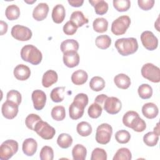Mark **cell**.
Here are the masks:
<instances>
[{
	"label": "cell",
	"mask_w": 160,
	"mask_h": 160,
	"mask_svg": "<svg viewBox=\"0 0 160 160\" xmlns=\"http://www.w3.org/2000/svg\"><path fill=\"white\" fill-rule=\"evenodd\" d=\"M122 123L126 127L138 132L144 131L146 128L145 121L139 117L137 112L134 111H129L124 114Z\"/></svg>",
	"instance_id": "1"
},
{
	"label": "cell",
	"mask_w": 160,
	"mask_h": 160,
	"mask_svg": "<svg viewBox=\"0 0 160 160\" xmlns=\"http://www.w3.org/2000/svg\"><path fill=\"white\" fill-rule=\"evenodd\" d=\"M114 46L118 52L123 56L134 54L138 49V43L134 38L118 39L116 41Z\"/></svg>",
	"instance_id": "2"
},
{
	"label": "cell",
	"mask_w": 160,
	"mask_h": 160,
	"mask_svg": "<svg viewBox=\"0 0 160 160\" xmlns=\"http://www.w3.org/2000/svg\"><path fill=\"white\" fill-rule=\"evenodd\" d=\"M21 57L23 61L33 65L39 64L42 59L41 52L32 44H27L22 48Z\"/></svg>",
	"instance_id": "3"
},
{
	"label": "cell",
	"mask_w": 160,
	"mask_h": 160,
	"mask_svg": "<svg viewBox=\"0 0 160 160\" xmlns=\"http://www.w3.org/2000/svg\"><path fill=\"white\" fill-rule=\"evenodd\" d=\"M18 142L13 139H8L4 141L0 146V159L8 160L18 152Z\"/></svg>",
	"instance_id": "4"
},
{
	"label": "cell",
	"mask_w": 160,
	"mask_h": 160,
	"mask_svg": "<svg viewBox=\"0 0 160 160\" xmlns=\"http://www.w3.org/2000/svg\"><path fill=\"white\" fill-rule=\"evenodd\" d=\"M130 24L131 19L128 16H121L112 22L111 31L116 36L122 35L125 34Z\"/></svg>",
	"instance_id": "5"
},
{
	"label": "cell",
	"mask_w": 160,
	"mask_h": 160,
	"mask_svg": "<svg viewBox=\"0 0 160 160\" xmlns=\"http://www.w3.org/2000/svg\"><path fill=\"white\" fill-rule=\"evenodd\" d=\"M112 128L108 123H102L98 126L96 132V141L101 144H108L111 138Z\"/></svg>",
	"instance_id": "6"
},
{
	"label": "cell",
	"mask_w": 160,
	"mask_h": 160,
	"mask_svg": "<svg viewBox=\"0 0 160 160\" xmlns=\"http://www.w3.org/2000/svg\"><path fill=\"white\" fill-rule=\"evenodd\" d=\"M141 74L148 80L158 83L160 81V69L152 63H146L141 68Z\"/></svg>",
	"instance_id": "7"
},
{
	"label": "cell",
	"mask_w": 160,
	"mask_h": 160,
	"mask_svg": "<svg viewBox=\"0 0 160 160\" xmlns=\"http://www.w3.org/2000/svg\"><path fill=\"white\" fill-rule=\"evenodd\" d=\"M34 131L36 132L40 137L46 140L51 139L56 134L55 129L50 126L47 122L42 120L36 123Z\"/></svg>",
	"instance_id": "8"
},
{
	"label": "cell",
	"mask_w": 160,
	"mask_h": 160,
	"mask_svg": "<svg viewBox=\"0 0 160 160\" xmlns=\"http://www.w3.org/2000/svg\"><path fill=\"white\" fill-rule=\"evenodd\" d=\"M11 36L16 40L21 41H26L29 40L32 37L31 30L26 26L16 24L11 29Z\"/></svg>",
	"instance_id": "9"
},
{
	"label": "cell",
	"mask_w": 160,
	"mask_h": 160,
	"mask_svg": "<svg viewBox=\"0 0 160 160\" xmlns=\"http://www.w3.org/2000/svg\"><path fill=\"white\" fill-rule=\"evenodd\" d=\"M141 41L143 46L149 51L155 50L158 46V39L149 31H145L141 35Z\"/></svg>",
	"instance_id": "10"
},
{
	"label": "cell",
	"mask_w": 160,
	"mask_h": 160,
	"mask_svg": "<svg viewBox=\"0 0 160 160\" xmlns=\"http://www.w3.org/2000/svg\"><path fill=\"white\" fill-rule=\"evenodd\" d=\"M122 108L121 101L116 97H108L104 102V109L110 114L118 113Z\"/></svg>",
	"instance_id": "11"
},
{
	"label": "cell",
	"mask_w": 160,
	"mask_h": 160,
	"mask_svg": "<svg viewBox=\"0 0 160 160\" xmlns=\"http://www.w3.org/2000/svg\"><path fill=\"white\" fill-rule=\"evenodd\" d=\"M18 109L19 105L8 100L2 104L1 107V112L3 116L8 119H14L18 113Z\"/></svg>",
	"instance_id": "12"
},
{
	"label": "cell",
	"mask_w": 160,
	"mask_h": 160,
	"mask_svg": "<svg viewBox=\"0 0 160 160\" xmlns=\"http://www.w3.org/2000/svg\"><path fill=\"white\" fill-rule=\"evenodd\" d=\"M34 108L39 111L44 108L46 102V95L44 91L39 89L34 90L31 95Z\"/></svg>",
	"instance_id": "13"
},
{
	"label": "cell",
	"mask_w": 160,
	"mask_h": 160,
	"mask_svg": "<svg viewBox=\"0 0 160 160\" xmlns=\"http://www.w3.org/2000/svg\"><path fill=\"white\" fill-rule=\"evenodd\" d=\"M49 12V6L46 3H39L34 9L32 17L37 21H41L46 18Z\"/></svg>",
	"instance_id": "14"
},
{
	"label": "cell",
	"mask_w": 160,
	"mask_h": 160,
	"mask_svg": "<svg viewBox=\"0 0 160 160\" xmlns=\"http://www.w3.org/2000/svg\"><path fill=\"white\" fill-rule=\"evenodd\" d=\"M63 62L68 68H72L79 63V55L76 51H69L64 53Z\"/></svg>",
	"instance_id": "15"
},
{
	"label": "cell",
	"mask_w": 160,
	"mask_h": 160,
	"mask_svg": "<svg viewBox=\"0 0 160 160\" xmlns=\"http://www.w3.org/2000/svg\"><path fill=\"white\" fill-rule=\"evenodd\" d=\"M84 108L85 107L83 105L73 101L69 107V117L73 120H77L81 118L84 114Z\"/></svg>",
	"instance_id": "16"
},
{
	"label": "cell",
	"mask_w": 160,
	"mask_h": 160,
	"mask_svg": "<svg viewBox=\"0 0 160 160\" xmlns=\"http://www.w3.org/2000/svg\"><path fill=\"white\" fill-rule=\"evenodd\" d=\"M14 76L19 81L27 80L31 76V70L29 68L24 64H18L14 69Z\"/></svg>",
	"instance_id": "17"
},
{
	"label": "cell",
	"mask_w": 160,
	"mask_h": 160,
	"mask_svg": "<svg viewBox=\"0 0 160 160\" xmlns=\"http://www.w3.org/2000/svg\"><path fill=\"white\" fill-rule=\"evenodd\" d=\"M38 149V143L33 138L26 139L22 143V149L24 154L28 156H33Z\"/></svg>",
	"instance_id": "18"
},
{
	"label": "cell",
	"mask_w": 160,
	"mask_h": 160,
	"mask_svg": "<svg viewBox=\"0 0 160 160\" xmlns=\"http://www.w3.org/2000/svg\"><path fill=\"white\" fill-rule=\"evenodd\" d=\"M66 16V11L64 7L61 4L56 5L52 11V19L54 22L56 24L62 23Z\"/></svg>",
	"instance_id": "19"
},
{
	"label": "cell",
	"mask_w": 160,
	"mask_h": 160,
	"mask_svg": "<svg viewBox=\"0 0 160 160\" xmlns=\"http://www.w3.org/2000/svg\"><path fill=\"white\" fill-rule=\"evenodd\" d=\"M58 76L54 70H48L45 72L42 78V84L44 88H49L58 81Z\"/></svg>",
	"instance_id": "20"
},
{
	"label": "cell",
	"mask_w": 160,
	"mask_h": 160,
	"mask_svg": "<svg viewBox=\"0 0 160 160\" xmlns=\"http://www.w3.org/2000/svg\"><path fill=\"white\" fill-rule=\"evenodd\" d=\"M159 112L158 106L152 102L144 104L142 107V113L148 119L155 118Z\"/></svg>",
	"instance_id": "21"
},
{
	"label": "cell",
	"mask_w": 160,
	"mask_h": 160,
	"mask_svg": "<svg viewBox=\"0 0 160 160\" xmlns=\"http://www.w3.org/2000/svg\"><path fill=\"white\" fill-rule=\"evenodd\" d=\"M114 82L115 85L122 89H128L131 85L130 78L123 73H120L114 78Z\"/></svg>",
	"instance_id": "22"
},
{
	"label": "cell",
	"mask_w": 160,
	"mask_h": 160,
	"mask_svg": "<svg viewBox=\"0 0 160 160\" xmlns=\"http://www.w3.org/2000/svg\"><path fill=\"white\" fill-rule=\"evenodd\" d=\"M88 73L82 69H79L74 71L71 75V81L75 85L84 84L88 80Z\"/></svg>",
	"instance_id": "23"
},
{
	"label": "cell",
	"mask_w": 160,
	"mask_h": 160,
	"mask_svg": "<svg viewBox=\"0 0 160 160\" xmlns=\"http://www.w3.org/2000/svg\"><path fill=\"white\" fill-rule=\"evenodd\" d=\"M70 21L72 22L78 28L81 27L89 22L88 19L85 17L82 12L80 11H74L71 15Z\"/></svg>",
	"instance_id": "24"
},
{
	"label": "cell",
	"mask_w": 160,
	"mask_h": 160,
	"mask_svg": "<svg viewBox=\"0 0 160 160\" xmlns=\"http://www.w3.org/2000/svg\"><path fill=\"white\" fill-rule=\"evenodd\" d=\"M89 2L94 8L95 12L99 15H103L108 12V4L103 0H89Z\"/></svg>",
	"instance_id": "25"
},
{
	"label": "cell",
	"mask_w": 160,
	"mask_h": 160,
	"mask_svg": "<svg viewBox=\"0 0 160 160\" xmlns=\"http://www.w3.org/2000/svg\"><path fill=\"white\" fill-rule=\"evenodd\" d=\"M79 43L72 39H68L62 41L61 44V50L64 53L69 51H76L79 49Z\"/></svg>",
	"instance_id": "26"
},
{
	"label": "cell",
	"mask_w": 160,
	"mask_h": 160,
	"mask_svg": "<svg viewBox=\"0 0 160 160\" xmlns=\"http://www.w3.org/2000/svg\"><path fill=\"white\" fill-rule=\"evenodd\" d=\"M87 154V150L85 146L78 144L72 149V156L74 160H84Z\"/></svg>",
	"instance_id": "27"
},
{
	"label": "cell",
	"mask_w": 160,
	"mask_h": 160,
	"mask_svg": "<svg viewBox=\"0 0 160 160\" xmlns=\"http://www.w3.org/2000/svg\"><path fill=\"white\" fill-rule=\"evenodd\" d=\"M92 27L96 32L102 33L108 30V22L104 18H98L94 20Z\"/></svg>",
	"instance_id": "28"
},
{
	"label": "cell",
	"mask_w": 160,
	"mask_h": 160,
	"mask_svg": "<svg viewBox=\"0 0 160 160\" xmlns=\"http://www.w3.org/2000/svg\"><path fill=\"white\" fill-rule=\"evenodd\" d=\"M105 81L99 76H94L91 78L89 82L90 88L94 91H101L105 87Z\"/></svg>",
	"instance_id": "29"
},
{
	"label": "cell",
	"mask_w": 160,
	"mask_h": 160,
	"mask_svg": "<svg viewBox=\"0 0 160 160\" xmlns=\"http://www.w3.org/2000/svg\"><path fill=\"white\" fill-rule=\"evenodd\" d=\"M72 141L73 140L72 137L66 133L60 134L57 139V144L62 149L69 148L72 145Z\"/></svg>",
	"instance_id": "30"
},
{
	"label": "cell",
	"mask_w": 160,
	"mask_h": 160,
	"mask_svg": "<svg viewBox=\"0 0 160 160\" xmlns=\"http://www.w3.org/2000/svg\"><path fill=\"white\" fill-rule=\"evenodd\" d=\"M76 130L80 136L82 137H87L91 134L92 129L91 125L89 122L82 121L78 124Z\"/></svg>",
	"instance_id": "31"
},
{
	"label": "cell",
	"mask_w": 160,
	"mask_h": 160,
	"mask_svg": "<svg viewBox=\"0 0 160 160\" xmlns=\"http://www.w3.org/2000/svg\"><path fill=\"white\" fill-rule=\"evenodd\" d=\"M5 15L8 19L10 21L16 20L20 16V9L19 7L15 4L9 5L6 9Z\"/></svg>",
	"instance_id": "32"
},
{
	"label": "cell",
	"mask_w": 160,
	"mask_h": 160,
	"mask_svg": "<svg viewBox=\"0 0 160 160\" xmlns=\"http://www.w3.org/2000/svg\"><path fill=\"white\" fill-rule=\"evenodd\" d=\"M65 87H57L54 88L50 94L51 100L54 102H60L64 100Z\"/></svg>",
	"instance_id": "33"
},
{
	"label": "cell",
	"mask_w": 160,
	"mask_h": 160,
	"mask_svg": "<svg viewBox=\"0 0 160 160\" xmlns=\"http://www.w3.org/2000/svg\"><path fill=\"white\" fill-rule=\"evenodd\" d=\"M96 46L101 49H108L111 44V39L108 35H100L96 38Z\"/></svg>",
	"instance_id": "34"
},
{
	"label": "cell",
	"mask_w": 160,
	"mask_h": 160,
	"mask_svg": "<svg viewBox=\"0 0 160 160\" xmlns=\"http://www.w3.org/2000/svg\"><path fill=\"white\" fill-rule=\"evenodd\" d=\"M138 92L141 99H148L152 95V89L148 84H142L139 86Z\"/></svg>",
	"instance_id": "35"
},
{
	"label": "cell",
	"mask_w": 160,
	"mask_h": 160,
	"mask_svg": "<svg viewBox=\"0 0 160 160\" xmlns=\"http://www.w3.org/2000/svg\"><path fill=\"white\" fill-rule=\"evenodd\" d=\"M51 117L57 121H62L66 117L65 108L62 106H54L51 110Z\"/></svg>",
	"instance_id": "36"
},
{
	"label": "cell",
	"mask_w": 160,
	"mask_h": 160,
	"mask_svg": "<svg viewBox=\"0 0 160 160\" xmlns=\"http://www.w3.org/2000/svg\"><path fill=\"white\" fill-rule=\"evenodd\" d=\"M159 140V135L154 131L148 132L143 136V141L148 146L152 147L157 144Z\"/></svg>",
	"instance_id": "37"
},
{
	"label": "cell",
	"mask_w": 160,
	"mask_h": 160,
	"mask_svg": "<svg viewBox=\"0 0 160 160\" xmlns=\"http://www.w3.org/2000/svg\"><path fill=\"white\" fill-rule=\"evenodd\" d=\"M132 154L129 149L126 148H121L119 149L115 153L113 160H131Z\"/></svg>",
	"instance_id": "38"
},
{
	"label": "cell",
	"mask_w": 160,
	"mask_h": 160,
	"mask_svg": "<svg viewBox=\"0 0 160 160\" xmlns=\"http://www.w3.org/2000/svg\"><path fill=\"white\" fill-rule=\"evenodd\" d=\"M102 111V108L101 106L96 102H94L89 107L88 113L90 118L92 119H96L101 115Z\"/></svg>",
	"instance_id": "39"
},
{
	"label": "cell",
	"mask_w": 160,
	"mask_h": 160,
	"mask_svg": "<svg viewBox=\"0 0 160 160\" xmlns=\"http://www.w3.org/2000/svg\"><path fill=\"white\" fill-rule=\"evenodd\" d=\"M113 6L119 12L127 11L131 7V1L129 0H114Z\"/></svg>",
	"instance_id": "40"
},
{
	"label": "cell",
	"mask_w": 160,
	"mask_h": 160,
	"mask_svg": "<svg viewBox=\"0 0 160 160\" xmlns=\"http://www.w3.org/2000/svg\"><path fill=\"white\" fill-rule=\"evenodd\" d=\"M115 139L116 141L120 144H126L129 141L131 135L128 131L121 129L116 132Z\"/></svg>",
	"instance_id": "41"
},
{
	"label": "cell",
	"mask_w": 160,
	"mask_h": 160,
	"mask_svg": "<svg viewBox=\"0 0 160 160\" xmlns=\"http://www.w3.org/2000/svg\"><path fill=\"white\" fill-rule=\"evenodd\" d=\"M39 158L41 160H52L54 158V151L51 147L44 146L41 149Z\"/></svg>",
	"instance_id": "42"
},
{
	"label": "cell",
	"mask_w": 160,
	"mask_h": 160,
	"mask_svg": "<svg viewBox=\"0 0 160 160\" xmlns=\"http://www.w3.org/2000/svg\"><path fill=\"white\" fill-rule=\"evenodd\" d=\"M41 120L42 119L38 115L36 114H30L26 118L25 124L28 128L34 131L36 123Z\"/></svg>",
	"instance_id": "43"
},
{
	"label": "cell",
	"mask_w": 160,
	"mask_h": 160,
	"mask_svg": "<svg viewBox=\"0 0 160 160\" xmlns=\"http://www.w3.org/2000/svg\"><path fill=\"white\" fill-rule=\"evenodd\" d=\"M107 159V153L104 149L96 148H95L91 156V160H106Z\"/></svg>",
	"instance_id": "44"
},
{
	"label": "cell",
	"mask_w": 160,
	"mask_h": 160,
	"mask_svg": "<svg viewBox=\"0 0 160 160\" xmlns=\"http://www.w3.org/2000/svg\"><path fill=\"white\" fill-rule=\"evenodd\" d=\"M6 99L8 101H12L16 103L18 105H19L21 102L22 96L21 93L16 90H10L6 95Z\"/></svg>",
	"instance_id": "45"
},
{
	"label": "cell",
	"mask_w": 160,
	"mask_h": 160,
	"mask_svg": "<svg viewBox=\"0 0 160 160\" xmlns=\"http://www.w3.org/2000/svg\"><path fill=\"white\" fill-rule=\"evenodd\" d=\"M78 27L71 21L66 22V23L64 25L62 30L65 34L68 36H72L77 31Z\"/></svg>",
	"instance_id": "46"
},
{
	"label": "cell",
	"mask_w": 160,
	"mask_h": 160,
	"mask_svg": "<svg viewBox=\"0 0 160 160\" xmlns=\"http://www.w3.org/2000/svg\"><path fill=\"white\" fill-rule=\"evenodd\" d=\"M154 0H138V3L139 7L144 10V11H148L151 9L154 4Z\"/></svg>",
	"instance_id": "47"
},
{
	"label": "cell",
	"mask_w": 160,
	"mask_h": 160,
	"mask_svg": "<svg viewBox=\"0 0 160 160\" xmlns=\"http://www.w3.org/2000/svg\"><path fill=\"white\" fill-rule=\"evenodd\" d=\"M73 101H76L86 107L88 104L89 99L87 94L84 93H79L74 97Z\"/></svg>",
	"instance_id": "48"
},
{
	"label": "cell",
	"mask_w": 160,
	"mask_h": 160,
	"mask_svg": "<svg viewBox=\"0 0 160 160\" xmlns=\"http://www.w3.org/2000/svg\"><path fill=\"white\" fill-rule=\"evenodd\" d=\"M108 96L104 94H99L96 97V98L94 99V102H96L101 106L104 102L105 100L108 98Z\"/></svg>",
	"instance_id": "49"
},
{
	"label": "cell",
	"mask_w": 160,
	"mask_h": 160,
	"mask_svg": "<svg viewBox=\"0 0 160 160\" xmlns=\"http://www.w3.org/2000/svg\"><path fill=\"white\" fill-rule=\"evenodd\" d=\"M68 2L71 6L76 8L81 6L84 3L83 0H68Z\"/></svg>",
	"instance_id": "50"
},
{
	"label": "cell",
	"mask_w": 160,
	"mask_h": 160,
	"mask_svg": "<svg viewBox=\"0 0 160 160\" xmlns=\"http://www.w3.org/2000/svg\"><path fill=\"white\" fill-rule=\"evenodd\" d=\"M0 26H1V33L0 34L4 35V34L6 33L7 31H8V24L6 22L3 21H0Z\"/></svg>",
	"instance_id": "51"
},
{
	"label": "cell",
	"mask_w": 160,
	"mask_h": 160,
	"mask_svg": "<svg viewBox=\"0 0 160 160\" xmlns=\"http://www.w3.org/2000/svg\"><path fill=\"white\" fill-rule=\"evenodd\" d=\"M154 132H156L157 134L159 135V122L157 123L156 126L154 128Z\"/></svg>",
	"instance_id": "52"
},
{
	"label": "cell",
	"mask_w": 160,
	"mask_h": 160,
	"mask_svg": "<svg viewBox=\"0 0 160 160\" xmlns=\"http://www.w3.org/2000/svg\"><path fill=\"white\" fill-rule=\"evenodd\" d=\"M36 0H33V1H27V0H24V2H27V3H28V4H32V3H34V2H36Z\"/></svg>",
	"instance_id": "53"
}]
</instances>
